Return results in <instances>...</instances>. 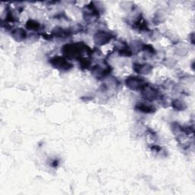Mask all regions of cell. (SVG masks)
<instances>
[{
  "label": "cell",
  "mask_w": 195,
  "mask_h": 195,
  "mask_svg": "<svg viewBox=\"0 0 195 195\" xmlns=\"http://www.w3.org/2000/svg\"><path fill=\"white\" fill-rule=\"evenodd\" d=\"M143 95H144L145 98L146 99L149 100H154L156 98H157L156 97L158 96V92L156 90H155L154 88H149V87H147L146 85L144 88H143Z\"/></svg>",
  "instance_id": "obj_4"
},
{
  "label": "cell",
  "mask_w": 195,
  "mask_h": 195,
  "mask_svg": "<svg viewBox=\"0 0 195 195\" xmlns=\"http://www.w3.org/2000/svg\"><path fill=\"white\" fill-rule=\"evenodd\" d=\"M112 38V37L111 36L110 34L106 33V32L104 31H100L95 35V42L98 44H104L108 41H110Z\"/></svg>",
  "instance_id": "obj_3"
},
{
  "label": "cell",
  "mask_w": 195,
  "mask_h": 195,
  "mask_svg": "<svg viewBox=\"0 0 195 195\" xmlns=\"http://www.w3.org/2000/svg\"><path fill=\"white\" fill-rule=\"evenodd\" d=\"M138 68L140 69V70H138L137 72L140 73H146L151 70L150 67L148 65H138Z\"/></svg>",
  "instance_id": "obj_5"
},
{
  "label": "cell",
  "mask_w": 195,
  "mask_h": 195,
  "mask_svg": "<svg viewBox=\"0 0 195 195\" xmlns=\"http://www.w3.org/2000/svg\"><path fill=\"white\" fill-rule=\"evenodd\" d=\"M126 84L129 88L133 90L143 89L146 86V82L143 80V79L139 77H130L126 81Z\"/></svg>",
  "instance_id": "obj_1"
},
{
  "label": "cell",
  "mask_w": 195,
  "mask_h": 195,
  "mask_svg": "<svg viewBox=\"0 0 195 195\" xmlns=\"http://www.w3.org/2000/svg\"><path fill=\"white\" fill-rule=\"evenodd\" d=\"M139 109L140 111L143 112H146V113H149L152 112V108L149 107V106H146L145 104H140Z\"/></svg>",
  "instance_id": "obj_7"
},
{
  "label": "cell",
  "mask_w": 195,
  "mask_h": 195,
  "mask_svg": "<svg viewBox=\"0 0 195 195\" xmlns=\"http://www.w3.org/2000/svg\"><path fill=\"white\" fill-rule=\"evenodd\" d=\"M51 63L56 68L62 69V70H68L72 67L70 63L67 62L66 59H64L62 57L54 58V59H51Z\"/></svg>",
  "instance_id": "obj_2"
},
{
  "label": "cell",
  "mask_w": 195,
  "mask_h": 195,
  "mask_svg": "<svg viewBox=\"0 0 195 195\" xmlns=\"http://www.w3.org/2000/svg\"><path fill=\"white\" fill-rule=\"evenodd\" d=\"M14 36L18 37V40L23 39L24 38H25V32L22 29H18L14 33Z\"/></svg>",
  "instance_id": "obj_6"
},
{
  "label": "cell",
  "mask_w": 195,
  "mask_h": 195,
  "mask_svg": "<svg viewBox=\"0 0 195 195\" xmlns=\"http://www.w3.org/2000/svg\"><path fill=\"white\" fill-rule=\"evenodd\" d=\"M38 27H39V24L34 22V21H29L28 23H27V28L29 29L38 28Z\"/></svg>",
  "instance_id": "obj_8"
}]
</instances>
